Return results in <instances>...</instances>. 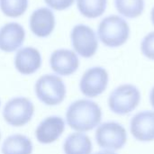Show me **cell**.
Masks as SVG:
<instances>
[{"instance_id":"obj_1","label":"cell","mask_w":154,"mask_h":154,"mask_svg":"<svg viewBox=\"0 0 154 154\" xmlns=\"http://www.w3.org/2000/svg\"><path fill=\"white\" fill-rule=\"evenodd\" d=\"M66 120L71 129L79 133L88 132L99 125L102 120V110L94 101L79 99L68 107Z\"/></svg>"},{"instance_id":"obj_2","label":"cell","mask_w":154,"mask_h":154,"mask_svg":"<svg viewBox=\"0 0 154 154\" xmlns=\"http://www.w3.org/2000/svg\"><path fill=\"white\" fill-rule=\"evenodd\" d=\"M97 34L104 45L110 48L120 47L124 45L129 38V24L119 15H109L100 22Z\"/></svg>"},{"instance_id":"obj_3","label":"cell","mask_w":154,"mask_h":154,"mask_svg":"<svg viewBox=\"0 0 154 154\" xmlns=\"http://www.w3.org/2000/svg\"><path fill=\"white\" fill-rule=\"evenodd\" d=\"M36 97L46 106L60 105L66 97V86L63 80L52 74L42 76L34 87Z\"/></svg>"},{"instance_id":"obj_4","label":"cell","mask_w":154,"mask_h":154,"mask_svg":"<svg viewBox=\"0 0 154 154\" xmlns=\"http://www.w3.org/2000/svg\"><path fill=\"white\" fill-rule=\"evenodd\" d=\"M140 101L141 92L138 88L132 84H125L117 87L110 94L108 106L113 113L124 116L134 111Z\"/></svg>"},{"instance_id":"obj_5","label":"cell","mask_w":154,"mask_h":154,"mask_svg":"<svg viewBox=\"0 0 154 154\" xmlns=\"http://www.w3.org/2000/svg\"><path fill=\"white\" fill-rule=\"evenodd\" d=\"M34 114L32 102L23 97L10 99L5 106L3 117L5 121L14 127H21L28 124Z\"/></svg>"},{"instance_id":"obj_6","label":"cell","mask_w":154,"mask_h":154,"mask_svg":"<svg viewBox=\"0 0 154 154\" xmlns=\"http://www.w3.org/2000/svg\"><path fill=\"white\" fill-rule=\"evenodd\" d=\"M96 141L102 149L117 151L125 145L127 133L122 125L116 122H106L97 127Z\"/></svg>"},{"instance_id":"obj_7","label":"cell","mask_w":154,"mask_h":154,"mask_svg":"<svg viewBox=\"0 0 154 154\" xmlns=\"http://www.w3.org/2000/svg\"><path fill=\"white\" fill-rule=\"evenodd\" d=\"M75 51L83 58L93 57L98 48V41L94 30L86 24H77L70 34Z\"/></svg>"},{"instance_id":"obj_8","label":"cell","mask_w":154,"mask_h":154,"mask_svg":"<svg viewBox=\"0 0 154 154\" xmlns=\"http://www.w3.org/2000/svg\"><path fill=\"white\" fill-rule=\"evenodd\" d=\"M108 73L102 67H93L83 74L79 88L81 93L88 97H97L107 88Z\"/></svg>"},{"instance_id":"obj_9","label":"cell","mask_w":154,"mask_h":154,"mask_svg":"<svg viewBox=\"0 0 154 154\" xmlns=\"http://www.w3.org/2000/svg\"><path fill=\"white\" fill-rule=\"evenodd\" d=\"M51 69L60 76H69L77 71L79 66L78 55L70 50L59 49L54 51L50 58Z\"/></svg>"},{"instance_id":"obj_10","label":"cell","mask_w":154,"mask_h":154,"mask_svg":"<svg viewBox=\"0 0 154 154\" xmlns=\"http://www.w3.org/2000/svg\"><path fill=\"white\" fill-rule=\"evenodd\" d=\"M65 130V122L60 116H48L43 119L35 131L37 141L42 144L56 142Z\"/></svg>"},{"instance_id":"obj_11","label":"cell","mask_w":154,"mask_h":154,"mask_svg":"<svg viewBox=\"0 0 154 154\" xmlns=\"http://www.w3.org/2000/svg\"><path fill=\"white\" fill-rule=\"evenodd\" d=\"M29 25L32 33L37 37H48L55 28V16L53 12L47 7L36 9L30 16Z\"/></svg>"},{"instance_id":"obj_12","label":"cell","mask_w":154,"mask_h":154,"mask_svg":"<svg viewBox=\"0 0 154 154\" xmlns=\"http://www.w3.org/2000/svg\"><path fill=\"white\" fill-rule=\"evenodd\" d=\"M130 130L133 136L140 142L154 140V112L142 111L131 120Z\"/></svg>"},{"instance_id":"obj_13","label":"cell","mask_w":154,"mask_h":154,"mask_svg":"<svg viewBox=\"0 0 154 154\" xmlns=\"http://www.w3.org/2000/svg\"><path fill=\"white\" fill-rule=\"evenodd\" d=\"M25 31L17 23H8L0 28V50L5 52H13L23 43Z\"/></svg>"},{"instance_id":"obj_14","label":"cell","mask_w":154,"mask_h":154,"mask_svg":"<svg viewBox=\"0 0 154 154\" xmlns=\"http://www.w3.org/2000/svg\"><path fill=\"white\" fill-rule=\"evenodd\" d=\"M42 65V56L40 51L33 47H24L15 54L14 66L18 72L23 75L35 73Z\"/></svg>"},{"instance_id":"obj_15","label":"cell","mask_w":154,"mask_h":154,"mask_svg":"<svg viewBox=\"0 0 154 154\" xmlns=\"http://www.w3.org/2000/svg\"><path fill=\"white\" fill-rule=\"evenodd\" d=\"M63 151L65 154H91L92 142L82 133H73L66 138Z\"/></svg>"},{"instance_id":"obj_16","label":"cell","mask_w":154,"mask_h":154,"mask_svg":"<svg viewBox=\"0 0 154 154\" xmlns=\"http://www.w3.org/2000/svg\"><path fill=\"white\" fill-rule=\"evenodd\" d=\"M32 143L23 134H13L8 136L2 145L3 154H32Z\"/></svg>"},{"instance_id":"obj_17","label":"cell","mask_w":154,"mask_h":154,"mask_svg":"<svg viewBox=\"0 0 154 154\" xmlns=\"http://www.w3.org/2000/svg\"><path fill=\"white\" fill-rule=\"evenodd\" d=\"M107 0H77V6L80 14L90 19L101 16L106 9Z\"/></svg>"},{"instance_id":"obj_18","label":"cell","mask_w":154,"mask_h":154,"mask_svg":"<svg viewBox=\"0 0 154 154\" xmlns=\"http://www.w3.org/2000/svg\"><path fill=\"white\" fill-rule=\"evenodd\" d=\"M116 10L127 18H136L144 10V0H115Z\"/></svg>"},{"instance_id":"obj_19","label":"cell","mask_w":154,"mask_h":154,"mask_svg":"<svg viewBox=\"0 0 154 154\" xmlns=\"http://www.w3.org/2000/svg\"><path fill=\"white\" fill-rule=\"evenodd\" d=\"M28 7V0H0L2 13L12 18L23 15Z\"/></svg>"},{"instance_id":"obj_20","label":"cell","mask_w":154,"mask_h":154,"mask_svg":"<svg viewBox=\"0 0 154 154\" xmlns=\"http://www.w3.org/2000/svg\"><path fill=\"white\" fill-rule=\"evenodd\" d=\"M141 50L146 58L154 60V32L148 33L143 39L141 43Z\"/></svg>"},{"instance_id":"obj_21","label":"cell","mask_w":154,"mask_h":154,"mask_svg":"<svg viewBox=\"0 0 154 154\" xmlns=\"http://www.w3.org/2000/svg\"><path fill=\"white\" fill-rule=\"evenodd\" d=\"M48 6L57 11H62L69 8L75 0H44Z\"/></svg>"},{"instance_id":"obj_22","label":"cell","mask_w":154,"mask_h":154,"mask_svg":"<svg viewBox=\"0 0 154 154\" xmlns=\"http://www.w3.org/2000/svg\"><path fill=\"white\" fill-rule=\"evenodd\" d=\"M150 101H151V104H152V107L154 108V87L152 88V91H151V95H150Z\"/></svg>"},{"instance_id":"obj_23","label":"cell","mask_w":154,"mask_h":154,"mask_svg":"<svg viewBox=\"0 0 154 154\" xmlns=\"http://www.w3.org/2000/svg\"><path fill=\"white\" fill-rule=\"evenodd\" d=\"M95 154H116V152H114L113 151H109V150H105V151H101L98 152H96Z\"/></svg>"},{"instance_id":"obj_24","label":"cell","mask_w":154,"mask_h":154,"mask_svg":"<svg viewBox=\"0 0 154 154\" xmlns=\"http://www.w3.org/2000/svg\"><path fill=\"white\" fill-rule=\"evenodd\" d=\"M151 19H152V23H153L154 25V6L153 8H152V13H151Z\"/></svg>"},{"instance_id":"obj_25","label":"cell","mask_w":154,"mask_h":154,"mask_svg":"<svg viewBox=\"0 0 154 154\" xmlns=\"http://www.w3.org/2000/svg\"><path fill=\"white\" fill-rule=\"evenodd\" d=\"M0 139H1V134H0Z\"/></svg>"},{"instance_id":"obj_26","label":"cell","mask_w":154,"mask_h":154,"mask_svg":"<svg viewBox=\"0 0 154 154\" xmlns=\"http://www.w3.org/2000/svg\"><path fill=\"white\" fill-rule=\"evenodd\" d=\"M0 105H1V101H0Z\"/></svg>"}]
</instances>
